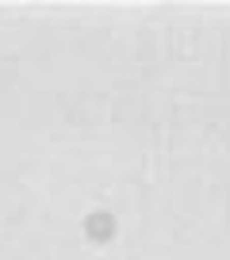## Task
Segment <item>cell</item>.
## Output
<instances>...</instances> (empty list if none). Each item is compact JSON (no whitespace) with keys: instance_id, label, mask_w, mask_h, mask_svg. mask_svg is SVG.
<instances>
[{"instance_id":"cell-1","label":"cell","mask_w":230,"mask_h":260,"mask_svg":"<svg viewBox=\"0 0 230 260\" xmlns=\"http://www.w3.org/2000/svg\"><path fill=\"white\" fill-rule=\"evenodd\" d=\"M84 234H89V241H111L115 237V214L92 211L89 218H84Z\"/></svg>"}]
</instances>
